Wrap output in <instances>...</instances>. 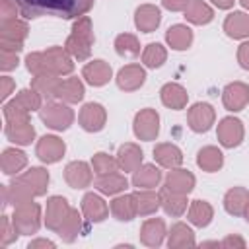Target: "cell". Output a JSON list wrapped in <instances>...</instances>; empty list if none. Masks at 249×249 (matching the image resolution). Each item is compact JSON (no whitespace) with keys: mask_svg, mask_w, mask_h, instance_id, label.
<instances>
[{"mask_svg":"<svg viewBox=\"0 0 249 249\" xmlns=\"http://www.w3.org/2000/svg\"><path fill=\"white\" fill-rule=\"evenodd\" d=\"M0 51L21 53V51H23V43H14V41H0Z\"/></svg>","mask_w":249,"mask_h":249,"instance_id":"56","label":"cell"},{"mask_svg":"<svg viewBox=\"0 0 249 249\" xmlns=\"http://www.w3.org/2000/svg\"><path fill=\"white\" fill-rule=\"evenodd\" d=\"M146 68L142 64H136V62H130V64H124L119 68L117 76H115V82H117V88L121 91H136L144 86L146 82Z\"/></svg>","mask_w":249,"mask_h":249,"instance_id":"15","label":"cell"},{"mask_svg":"<svg viewBox=\"0 0 249 249\" xmlns=\"http://www.w3.org/2000/svg\"><path fill=\"white\" fill-rule=\"evenodd\" d=\"M12 222L16 226V230L19 231V235H35L43 224V216H41V204L27 200L21 202L18 206H14L12 212Z\"/></svg>","mask_w":249,"mask_h":249,"instance_id":"5","label":"cell"},{"mask_svg":"<svg viewBox=\"0 0 249 249\" xmlns=\"http://www.w3.org/2000/svg\"><path fill=\"white\" fill-rule=\"evenodd\" d=\"M43 54H45V64H47V72L49 74L70 76L74 72V58L64 47L53 45V47L45 49Z\"/></svg>","mask_w":249,"mask_h":249,"instance_id":"10","label":"cell"},{"mask_svg":"<svg viewBox=\"0 0 249 249\" xmlns=\"http://www.w3.org/2000/svg\"><path fill=\"white\" fill-rule=\"evenodd\" d=\"M140 243L150 249H158L167 239V226L163 218H148L140 226Z\"/></svg>","mask_w":249,"mask_h":249,"instance_id":"16","label":"cell"},{"mask_svg":"<svg viewBox=\"0 0 249 249\" xmlns=\"http://www.w3.org/2000/svg\"><path fill=\"white\" fill-rule=\"evenodd\" d=\"M154 161L163 167V169H173V167H181L185 156L181 152V148L177 144L171 142H160L154 146Z\"/></svg>","mask_w":249,"mask_h":249,"instance_id":"22","label":"cell"},{"mask_svg":"<svg viewBox=\"0 0 249 249\" xmlns=\"http://www.w3.org/2000/svg\"><path fill=\"white\" fill-rule=\"evenodd\" d=\"M19 8V16L25 19L37 18H60L78 19L93 8V0H14Z\"/></svg>","mask_w":249,"mask_h":249,"instance_id":"1","label":"cell"},{"mask_svg":"<svg viewBox=\"0 0 249 249\" xmlns=\"http://www.w3.org/2000/svg\"><path fill=\"white\" fill-rule=\"evenodd\" d=\"M200 247H220V241H202Z\"/></svg>","mask_w":249,"mask_h":249,"instance_id":"58","label":"cell"},{"mask_svg":"<svg viewBox=\"0 0 249 249\" xmlns=\"http://www.w3.org/2000/svg\"><path fill=\"white\" fill-rule=\"evenodd\" d=\"M222 103L226 111L230 113H239L247 107L249 103V86L245 82H230L222 89Z\"/></svg>","mask_w":249,"mask_h":249,"instance_id":"17","label":"cell"},{"mask_svg":"<svg viewBox=\"0 0 249 249\" xmlns=\"http://www.w3.org/2000/svg\"><path fill=\"white\" fill-rule=\"evenodd\" d=\"M84 95H86L84 82L78 76H68V78L60 80L54 99H58L62 103H68V105H74V103H80L84 99Z\"/></svg>","mask_w":249,"mask_h":249,"instance_id":"27","label":"cell"},{"mask_svg":"<svg viewBox=\"0 0 249 249\" xmlns=\"http://www.w3.org/2000/svg\"><path fill=\"white\" fill-rule=\"evenodd\" d=\"M64 181L70 189H88L93 183V167L84 160L68 161L64 167Z\"/></svg>","mask_w":249,"mask_h":249,"instance_id":"13","label":"cell"},{"mask_svg":"<svg viewBox=\"0 0 249 249\" xmlns=\"http://www.w3.org/2000/svg\"><path fill=\"white\" fill-rule=\"evenodd\" d=\"M25 68L33 74V76H39V74H49L47 72V64H45V54L43 51H33L25 56Z\"/></svg>","mask_w":249,"mask_h":249,"instance_id":"48","label":"cell"},{"mask_svg":"<svg viewBox=\"0 0 249 249\" xmlns=\"http://www.w3.org/2000/svg\"><path fill=\"white\" fill-rule=\"evenodd\" d=\"M21 107H25L29 113L31 111H39L41 107H43V97H41V93L37 91V89H33V88H23V89H19L18 93H16V97H14Z\"/></svg>","mask_w":249,"mask_h":249,"instance_id":"45","label":"cell"},{"mask_svg":"<svg viewBox=\"0 0 249 249\" xmlns=\"http://www.w3.org/2000/svg\"><path fill=\"white\" fill-rule=\"evenodd\" d=\"M60 80H62V76H56V74H39V76L31 78V88L37 89L45 101H51L56 97Z\"/></svg>","mask_w":249,"mask_h":249,"instance_id":"41","label":"cell"},{"mask_svg":"<svg viewBox=\"0 0 249 249\" xmlns=\"http://www.w3.org/2000/svg\"><path fill=\"white\" fill-rule=\"evenodd\" d=\"M220 247H224V249H245L247 247V241L239 233H228L220 241Z\"/></svg>","mask_w":249,"mask_h":249,"instance_id":"50","label":"cell"},{"mask_svg":"<svg viewBox=\"0 0 249 249\" xmlns=\"http://www.w3.org/2000/svg\"><path fill=\"white\" fill-rule=\"evenodd\" d=\"M2 115H4V121L6 123H29V111L25 107H21L16 99H10L4 103L2 107Z\"/></svg>","mask_w":249,"mask_h":249,"instance_id":"46","label":"cell"},{"mask_svg":"<svg viewBox=\"0 0 249 249\" xmlns=\"http://www.w3.org/2000/svg\"><path fill=\"white\" fill-rule=\"evenodd\" d=\"M224 210L230 216H243L247 204H249V189L245 187H231L224 195Z\"/></svg>","mask_w":249,"mask_h":249,"instance_id":"33","label":"cell"},{"mask_svg":"<svg viewBox=\"0 0 249 249\" xmlns=\"http://www.w3.org/2000/svg\"><path fill=\"white\" fill-rule=\"evenodd\" d=\"M82 78L86 80V84L93 86V88H103L109 84V80L113 78V68L107 60L103 58H93L89 62L84 64L82 68Z\"/></svg>","mask_w":249,"mask_h":249,"instance_id":"18","label":"cell"},{"mask_svg":"<svg viewBox=\"0 0 249 249\" xmlns=\"http://www.w3.org/2000/svg\"><path fill=\"white\" fill-rule=\"evenodd\" d=\"M134 200L138 216H152L158 212V208H161V195L154 189H138L134 193Z\"/></svg>","mask_w":249,"mask_h":249,"instance_id":"38","label":"cell"},{"mask_svg":"<svg viewBox=\"0 0 249 249\" xmlns=\"http://www.w3.org/2000/svg\"><path fill=\"white\" fill-rule=\"evenodd\" d=\"M142 64L146 68H161L167 60V49L161 45V43H148L144 49H142Z\"/></svg>","mask_w":249,"mask_h":249,"instance_id":"43","label":"cell"},{"mask_svg":"<svg viewBox=\"0 0 249 249\" xmlns=\"http://www.w3.org/2000/svg\"><path fill=\"white\" fill-rule=\"evenodd\" d=\"M216 123V111L210 103L206 101H196L189 107L187 111V126L196 132V134H202V132H208Z\"/></svg>","mask_w":249,"mask_h":249,"instance_id":"8","label":"cell"},{"mask_svg":"<svg viewBox=\"0 0 249 249\" xmlns=\"http://www.w3.org/2000/svg\"><path fill=\"white\" fill-rule=\"evenodd\" d=\"M187 220L191 226L195 228H206L210 226V222L214 220V208L208 200H202V198H195L189 202V208H187Z\"/></svg>","mask_w":249,"mask_h":249,"instance_id":"32","label":"cell"},{"mask_svg":"<svg viewBox=\"0 0 249 249\" xmlns=\"http://www.w3.org/2000/svg\"><path fill=\"white\" fill-rule=\"evenodd\" d=\"M161 23V10L156 4H140L134 10V27L140 33H154Z\"/></svg>","mask_w":249,"mask_h":249,"instance_id":"20","label":"cell"},{"mask_svg":"<svg viewBox=\"0 0 249 249\" xmlns=\"http://www.w3.org/2000/svg\"><path fill=\"white\" fill-rule=\"evenodd\" d=\"M91 167H93L95 175H105V173L117 171L119 161H117V156H111L107 152H95L91 158Z\"/></svg>","mask_w":249,"mask_h":249,"instance_id":"44","label":"cell"},{"mask_svg":"<svg viewBox=\"0 0 249 249\" xmlns=\"http://www.w3.org/2000/svg\"><path fill=\"white\" fill-rule=\"evenodd\" d=\"M160 195H161V208H163L165 216L181 218L187 212V208H189L187 195H175V193H169L165 189H161Z\"/></svg>","mask_w":249,"mask_h":249,"instance_id":"40","label":"cell"},{"mask_svg":"<svg viewBox=\"0 0 249 249\" xmlns=\"http://www.w3.org/2000/svg\"><path fill=\"white\" fill-rule=\"evenodd\" d=\"M19 16V8L14 0H0V18L2 19H14Z\"/></svg>","mask_w":249,"mask_h":249,"instance_id":"51","label":"cell"},{"mask_svg":"<svg viewBox=\"0 0 249 249\" xmlns=\"http://www.w3.org/2000/svg\"><path fill=\"white\" fill-rule=\"evenodd\" d=\"M64 154H66V144L56 134H45L35 144V156L47 165L60 161Z\"/></svg>","mask_w":249,"mask_h":249,"instance_id":"12","label":"cell"},{"mask_svg":"<svg viewBox=\"0 0 249 249\" xmlns=\"http://www.w3.org/2000/svg\"><path fill=\"white\" fill-rule=\"evenodd\" d=\"M189 2L191 0H161V6L169 12H185Z\"/></svg>","mask_w":249,"mask_h":249,"instance_id":"54","label":"cell"},{"mask_svg":"<svg viewBox=\"0 0 249 249\" xmlns=\"http://www.w3.org/2000/svg\"><path fill=\"white\" fill-rule=\"evenodd\" d=\"M95 43V35H93V23L89 16H82L78 19H74L72 23V31L64 41V49L72 54L74 60H88L91 56V47Z\"/></svg>","mask_w":249,"mask_h":249,"instance_id":"3","label":"cell"},{"mask_svg":"<svg viewBox=\"0 0 249 249\" xmlns=\"http://www.w3.org/2000/svg\"><path fill=\"white\" fill-rule=\"evenodd\" d=\"M216 138H218L222 148H228V150L237 148L243 142V138H245L243 121L237 119V117H231V115L220 119L218 126H216Z\"/></svg>","mask_w":249,"mask_h":249,"instance_id":"7","label":"cell"},{"mask_svg":"<svg viewBox=\"0 0 249 249\" xmlns=\"http://www.w3.org/2000/svg\"><path fill=\"white\" fill-rule=\"evenodd\" d=\"M243 218H245V222L249 224V204H247V208H245V212H243Z\"/></svg>","mask_w":249,"mask_h":249,"instance_id":"59","label":"cell"},{"mask_svg":"<svg viewBox=\"0 0 249 249\" xmlns=\"http://www.w3.org/2000/svg\"><path fill=\"white\" fill-rule=\"evenodd\" d=\"M237 62L243 70H249V39L237 47Z\"/></svg>","mask_w":249,"mask_h":249,"instance_id":"53","label":"cell"},{"mask_svg":"<svg viewBox=\"0 0 249 249\" xmlns=\"http://www.w3.org/2000/svg\"><path fill=\"white\" fill-rule=\"evenodd\" d=\"M93 187H95L101 195L117 196V195H121V193L126 191V187H128V179L124 177V173L111 171V173H105V175H97Z\"/></svg>","mask_w":249,"mask_h":249,"instance_id":"29","label":"cell"},{"mask_svg":"<svg viewBox=\"0 0 249 249\" xmlns=\"http://www.w3.org/2000/svg\"><path fill=\"white\" fill-rule=\"evenodd\" d=\"M18 237H19V231L16 230V226H14V222H12V216L4 214L2 220H0V245H2V247H8V245H12Z\"/></svg>","mask_w":249,"mask_h":249,"instance_id":"47","label":"cell"},{"mask_svg":"<svg viewBox=\"0 0 249 249\" xmlns=\"http://www.w3.org/2000/svg\"><path fill=\"white\" fill-rule=\"evenodd\" d=\"M51 175L45 167H29L27 171L16 175L10 185H2L4 206L12 204L18 206L21 202L33 200L35 196H45L49 189Z\"/></svg>","mask_w":249,"mask_h":249,"instance_id":"2","label":"cell"},{"mask_svg":"<svg viewBox=\"0 0 249 249\" xmlns=\"http://www.w3.org/2000/svg\"><path fill=\"white\" fill-rule=\"evenodd\" d=\"M183 16L193 25H208L214 19V8L204 0H191L185 8Z\"/></svg>","mask_w":249,"mask_h":249,"instance_id":"36","label":"cell"},{"mask_svg":"<svg viewBox=\"0 0 249 249\" xmlns=\"http://www.w3.org/2000/svg\"><path fill=\"white\" fill-rule=\"evenodd\" d=\"M19 53H10V51H0V70L2 72H10L14 68H18L19 64Z\"/></svg>","mask_w":249,"mask_h":249,"instance_id":"49","label":"cell"},{"mask_svg":"<svg viewBox=\"0 0 249 249\" xmlns=\"http://www.w3.org/2000/svg\"><path fill=\"white\" fill-rule=\"evenodd\" d=\"M0 86H2V89H0V97H2V101L6 103L8 101V97L14 93V89H16V82L10 78V76H2L0 78Z\"/></svg>","mask_w":249,"mask_h":249,"instance_id":"52","label":"cell"},{"mask_svg":"<svg viewBox=\"0 0 249 249\" xmlns=\"http://www.w3.org/2000/svg\"><path fill=\"white\" fill-rule=\"evenodd\" d=\"M117 161H119V169L124 173H134L142 161H144V152L138 144L134 142H124L119 146L117 150Z\"/></svg>","mask_w":249,"mask_h":249,"instance_id":"21","label":"cell"},{"mask_svg":"<svg viewBox=\"0 0 249 249\" xmlns=\"http://www.w3.org/2000/svg\"><path fill=\"white\" fill-rule=\"evenodd\" d=\"M132 132L142 142H152L160 134V113L152 107H144L134 115Z\"/></svg>","mask_w":249,"mask_h":249,"instance_id":"6","label":"cell"},{"mask_svg":"<svg viewBox=\"0 0 249 249\" xmlns=\"http://www.w3.org/2000/svg\"><path fill=\"white\" fill-rule=\"evenodd\" d=\"M193 39H195V33L187 23H173L165 31V43L173 51H187L193 45Z\"/></svg>","mask_w":249,"mask_h":249,"instance_id":"34","label":"cell"},{"mask_svg":"<svg viewBox=\"0 0 249 249\" xmlns=\"http://www.w3.org/2000/svg\"><path fill=\"white\" fill-rule=\"evenodd\" d=\"M115 53L123 58H134L140 54V41L134 33H119L113 41Z\"/></svg>","mask_w":249,"mask_h":249,"instance_id":"42","label":"cell"},{"mask_svg":"<svg viewBox=\"0 0 249 249\" xmlns=\"http://www.w3.org/2000/svg\"><path fill=\"white\" fill-rule=\"evenodd\" d=\"M86 218L82 212H78V208H72L68 218L64 220V224L60 226V230L56 231L58 237L64 241V243H74L78 239V235L82 233H88V226H86Z\"/></svg>","mask_w":249,"mask_h":249,"instance_id":"26","label":"cell"},{"mask_svg":"<svg viewBox=\"0 0 249 249\" xmlns=\"http://www.w3.org/2000/svg\"><path fill=\"white\" fill-rule=\"evenodd\" d=\"M29 35V25L27 21L14 18V19H2L0 23V41H14V43H23Z\"/></svg>","mask_w":249,"mask_h":249,"instance_id":"39","label":"cell"},{"mask_svg":"<svg viewBox=\"0 0 249 249\" xmlns=\"http://www.w3.org/2000/svg\"><path fill=\"white\" fill-rule=\"evenodd\" d=\"M165 245L169 249H183V247H195L196 239H195V231L189 224L185 222H175L169 230H167V239Z\"/></svg>","mask_w":249,"mask_h":249,"instance_id":"28","label":"cell"},{"mask_svg":"<svg viewBox=\"0 0 249 249\" xmlns=\"http://www.w3.org/2000/svg\"><path fill=\"white\" fill-rule=\"evenodd\" d=\"M109 210H111L113 218L119 220V222H130V220H134V218L138 216L134 193H130V195H126V193L117 195V196L109 202Z\"/></svg>","mask_w":249,"mask_h":249,"instance_id":"31","label":"cell"},{"mask_svg":"<svg viewBox=\"0 0 249 249\" xmlns=\"http://www.w3.org/2000/svg\"><path fill=\"white\" fill-rule=\"evenodd\" d=\"M78 124L86 132H99V130H103L105 124H107V109L101 103H97V101L84 103L80 113H78Z\"/></svg>","mask_w":249,"mask_h":249,"instance_id":"11","label":"cell"},{"mask_svg":"<svg viewBox=\"0 0 249 249\" xmlns=\"http://www.w3.org/2000/svg\"><path fill=\"white\" fill-rule=\"evenodd\" d=\"M29 160H27V154L19 148H4L2 150V156H0V167H2V173L8 175V177H16L19 175L25 167H27Z\"/></svg>","mask_w":249,"mask_h":249,"instance_id":"25","label":"cell"},{"mask_svg":"<svg viewBox=\"0 0 249 249\" xmlns=\"http://www.w3.org/2000/svg\"><path fill=\"white\" fill-rule=\"evenodd\" d=\"M80 208H82V214L88 220V224H101L103 220H107V216L111 212L109 210V204L97 193H86L82 196Z\"/></svg>","mask_w":249,"mask_h":249,"instance_id":"19","label":"cell"},{"mask_svg":"<svg viewBox=\"0 0 249 249\" xmlns=\"http://www.w3.org/2000/svg\"><path fill=\"white\" fill-rule=\"evenodd\" d=\"M160 101H161V105L167 107V109L181 111V109H185L187 103H189V93H187V89H185L181 84H177V82H167V84H163L161 89H160Z\"/></svg>","mask_w":249,"mask_h":249,"instance_id":"24","label":"cell"},{"mask_svg":"<svg viewBox=\"0 0 249 249\" xmlns=\"http://www.w3.org/2000/svg\"><path fill=\"white\" fill-rule=\"evenodd\" d=\"M72 206L68 204V198L66 196H60V195H53L47 198V208H45V216H43V224L47 230L51 231H58L60 226L64 224V220L68 218Z\"/></svg>","mask_w":249,"mask_h":249,"instance_id":"9","label":"cell"},{"mask_svg":"<svg viewBox=\"0 0 249 249\" xmlns=\"http://www.w3.org/2000/svg\"><path fill=\"white\" fill-rule=\"evenodd\" d=\"M39 119L43 121V124L51 130H56V132H62V130H68L76 119L74 115V109L68 107V103H62V101H45L43 107L39 109Z\"/></svg>","mask_w":249,"mask_h":249,"instance_id":"4","label":"cell"},{"mask_svg":"<svg viewBox=\"0 0 249 249\" xmlns=\"http://www.w3.org/2000/svg\"><path fill=\"white\" fill-rule=\"evenodd\" d=\"M222 29L230 39H235V41L249 39V14L241 10L230 12L222 23Z\"/></svg>","mask_w":249,"mask_h":249,"instance_id":"23","label":"cell"},{"mask_svg":"<svg viewBox=\"0 0 249 249\" xmlns=\"http://www.w3.org/2000/svg\"><path fill=\"white\" fill-rule=\"evenodd\" d=\"M218 10H231L235 0H210Z\"/></svg>","mask_w":249,"mask_h":249,"instance_id":"57","label":"cell"},{"mask_svg":"<svg viewBox=\"0 0 249 249\" xmlns=\"http://www.w3.org/2000/svg\"><path fill=\"white\" fill-rule=\"evenodd\" d=\"M161 169L158 163H142L134 173H132V187L136 189H156L161 183Z\"/></svg>","mask_w":249,"mask_h":249,"instance_id":"30","label":"cell"},{"mask_svg":"<svg viewBox=\"0 0 249 249\" xmlns=\"http://www.w3.org/2000/svg\"><path fill=\"white\" fill-rule=\"evenodd\" d=\"M195 185H196V177L193 175V171L185 167H173L165 173L161 189L175 193V195H191Z\"/></svg>","mask_w":249,"mask_h":249,"instance_id":"14","label":"cell"},{"mask_svg":"<svg viewBox=\"0 0 249 249\" xmlns=\"http://www.w3.org/2000/svg\"><path fill=\"white\" fill-rule=\"evenodd\" d=\"M196 165L206 173H216L224 167V154L218 146H202L196 152Z\"/></svg>","mask_w":249,"mask_h":249,"instance_id":"37","label":"cell"},{"mask_svg":"<svg viewBox=\"0 0 249 249\" xmlns=\"http://www.w3.org/2000/svg\"><path fill=\"white\" fill-rule=\"evenodd\" d=\"M239 4H241L245 10H249V0H239Z\"/></svg>","mask_w":249,"mask_h":249,"instance_id":"60","label":"cell"},{"mask_svg":"<svg viewBox=\"0 0 249 249\" xmlns=\"http://www.w3.org/2000/svg\"><path fill=\"white\" fill-rule=\"evenodd\" d=\"M39 247L54 249V247H56V243H54V241H51V239H47V237H37V239H31V241L27 243V249H39Z\"/></svg>","mask_w":249,"mask_h":249,"instance_id":"55","label":"cell"},{"mask_svg":"<svg viewBox=\"0 0 249 249\" xmlns=\"http://www.w3.org/2000/svg\"><path fill=\"white\" fill-rule=\"evenodd\" d=\"M35 134L37 132H35V126L31 124V121L19 123V124H16V123L4 124V136L16 146H29L35 140Z\"/></svg>","mask_w":249,"mask_h":249,"instance_id":"35","label":"cell"}]
</instances>
